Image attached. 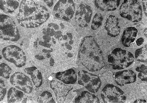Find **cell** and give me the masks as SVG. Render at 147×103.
I'll list each match as a JSON object with an SVG mask.
<instances>
[{
    "label": "cell",
    "mask_w": 147,
    "mask_h": 103,
    "mask_svg": "<svg viewBox=\"0 0 147 103\" xmlns=\"http://www.w3.org/2000/svg\"><path fill=\"white\" fill-rule=\"evenodd\" d=\"M4 58L13 63L18 67H22L26 64V57L22 49L17 46L11 45L4 48L2 51Z\"/></svg>",
    "instance_id": "obj_7"
},
{
    "label": "cell",
    "mask_w": 147,
    "mask_h": 103,
    "mask_svg": "<svg viewBox=\"0 0 147 103\" xmlns=\"http://www.w3.org/2000/svg\"><path fill=\"white\" fill-rule=\"evenodd\" d=\"M121 16L133 22H138L142 18V7L137 0L125 1L119 8Z\"/></svg>",
    "instance_id": "obj_6"
},
{
    "label": "cell",
    "mask_w": 147,
    "mask_h": 103,
    "mask_svg": "<svg viewBox=\"0 0 147 103\" xmlns=\"http://www.w3.org/2000/svg\"><path fill=\"white\" fill-rule=\"evenodd\" d=\"M108 63L114 70H122L129 67L134 62V57L130 52L115 48L108 56Z\"/></svg>",
    "instance_id": "obj_4"
},
{
    "label": "cell",
    "mask_w": 147,
    "mask_h": 103,
    "mask_svg": "<svg viewBox=\"0 0 147 103\" xmlns=\"http://www.w3.org/2000/svg\"><path fill=\"white\" fill-rule=\"evenodd\" d=\"M103 18L101 14L97 13L95 14L92 22L91 26L93 30L97 29L102 24Z\"/></svg>",
    "instance_id": "obj_25"
},
{
    "label": "cell",
    "mask_w": 147,
    "mask_h": 103,
    "mask_svg": "<svg viewBox=\"0 0 147 103\" xmlns=\"http://www.w3.org/2000/svg\"><path fill=\"white\" fill-rule=\"evenodd\" d=\"M75 102L76 103H100L99 98L95 95L88 92H83L81 95L76 98Z\"/></svg>",
    "instance_id": "obj_22"
},
{
    "label": "cell",
    "mask_w": 147,
    "mask_h": 103,
    "mask_svg": "<svg viewBox=\"0 0 147 103\" xmlns=\"http://www.w3.org/2000/svg\"><path fill=\"white\" fill-rule=\"evenodd\" d=\"M147 44L138 48L135 52V57L138 62L147 63Z\"/></svg>",
    "instance_id": "obj_23"
},
{
    "label": "cell",
    "mask_w": 147,
    "mask_h": 103,
    "mask_svg": "<svg viewBox=\"0 0 147 103\" xmlns=\"http://www.w3.org/2000/svg\"><path fill=\"white\" fill-rule=\"evenodd\" d=\"M143 9L144 12L147 17V1H143L142 2Z\"/></svg>",
    "instance_id": "obj_30"
},
{
    "label": "cell",
    "mask_w": 147,
    "mask_h": 103,
    "mask_svg": "<svg viewBox=\"0 0 147 103\" xmlns=\"http://www.w3.org/2000/svg\"><path fill=\"white\" fill-rule=\"evenodd\" d=\"M20 1L1 0V9L4 13L12 14L16 11L20 4Z\"/></svg>",
    "instance_id": "obj_21"
},
{
    "label": "cell",
    "mask_w": 147,
    "mask_h": 103,
    "mask_svg": "<svg viewBox=\"0 0 147 103\" xmlns=\"http://www.w3.org/2000/svg\"><path fill=\"white\" fill-rule=\"evenodd\" d=\"M75 10V3L73 1H59L53 8L55 17L66 21L71 20Z\"/></svg>",
    "instance_id": "obj_10"
},
{
    "label": "cell",
    "mask_w": 147,
    "mask_h": 103,
    "mask_svg": "<svg viewBox=\"0 0 147 103\" xmlns=\"http://www.w3.org/2000/svg\"><path fill=\"white\" fill-rule=\"evenodd\" d=\"M44 1L45 2L48 7H51L53 5V1Z\"/></svg>",
    "instance_id": "obj_31"
},
{
    "label": "cell",
    "mask_w": 147,
    "mask_h": 103,
    "mask_svg": "<svg viewBox=\"0 0 147 103\" xmlns=\"http://www.w3.org/2000/svg\"><path fill=\"white\" fill-rule=\"evenodd\" d=\"M76 33L69 23L51 19L38 29L33 38L32 52L38 64L51 71L70 67L76 55Z\"/></svg>",
    "instance_id": "obj_1"
},
{
    "label": "cell",
    "mask_w": 147,
    "mask_h": 103,
    "mask_svg": "<svg viewBox=\"0 0 147 103\" xmlns=\"http://www.w3.org/2000/svg\"><path fill=\"white\" fill-rule=\"evenodd\" d=\"M101 96L104 103H123L126 100L123 92L119 87L111 84L107 85L104 87Z\"/></svg>",
    "instance_id": "obj_8"
},
{
    "label": "cell",
    "mask_w": 147,
    "mask_h": 103,
    "mask_svg": "<svg viewBox=\"0 0 147 103\" xmlns=\"http://www.w3.org/2000/svg\"><path fill=\"white\" fill-rule=\"evenodd\" d=\"M137 75L132 71L125 70L118 71L115 75V81L117 84L123 86L136 81Z\"/></svg>",
    "instance_id": "obj_14"
},
{
    "label": "cell",
    "mask_w": 147,
    "mask_h": 103,
    "mask_svg": "<svg viewBox=\"0 0 147 103\" xmlns=\"http://www.w3.org/2000/svg\"><path fill=\"white\" fill-rule=\"evenodd\" d=\"M11 84L26 93H32L33 85L30 78L20 72H15L10 78Z\"/></svg>",
    "instance_id": "obj_11"
},
{
    "label": "cell",
    "mask_w": 147,
    "mask_h": 103,
    "mask_svg": "<svg viewBox=\"0 0 147 103\" xmlns=\"http://www.w3.org/2000/svg\"><path fill=\"white\" fill-rule=\"evenodd\" d=\"M136 71L139 72L138 74V77L142 81H147V66L144 65H142L140 67H137Z\"/></svg>",
    "instance_id": "obj_27"
},
{
    "label": "cell",
    "mask_w": 147,
    "mask_h": 103,
    "mask_svg": "<svg viewBox=\"0 0 147 103\" xmlns=\"http://www.w3.org/2000/svg\"><path fill=\"white\" fill-rule=\"evenodd\" d=\"M7 102L9 103H26L27 98L22 92L11 87L7 93Z\"/></svg>",
    "instance_id": "obj_17"
},
{
    "label": "cell",
    "mask_w": 147,
    "mask_h": 103,
    "mask_svg": "<svg viewBox=\"0 0 147 103\" xmlns=\"http://www.w3.org/2000/svg\"><path fill=\"white\" fill-rule=\"evenodd\" d=\"M78 57L81 63L90 71H99L105 66L101 49L92 36L84 38L80 44Z\"/></svg>",
    "instance_id": "obj_3"
},
{
    "label": "cell",
    "mask_w": 147,
    "mask_h": 103,
    "mask_svg": "<svg viewBox=\"0 0 147 103\" xmlns=\"http://www.w3.org/2000/svg\"><path fill=\"white\" fill-rule=\"evenodd\" d=\"M1 101L4 98L6 93L7 89L4 82L1 79Z\"/></svg>",
    "instance_id": "obj_28"
},
{
    "label": "cell",
    "mask_w": 147,
    "mask_h": 103,
    "mask_svg": "<svg viewBox=\"0 0 147 103\" xmlns=\"http://www.w3.org/2000/svg\"><path fill=\"white\" fill-rule=\"evenodd\" d=\"M37 102L39 103H55L51 94L48 91L44 92L38 97Z\"/></svg>",
    "instance_id": "obj_24"
},
{
    "label": "cell",
    "mask_w": 147,
    "mask_h": 103,
    "mask_svg": "<svg viewBox=\"0 0 147 103\" xmlns=\"http://www.w3.org/2000/svg\"><path fill=\"white\" fill-rule=\"evenodd\" d=\"M38 1H22L17 17L18 23L26 28H37L49 18L50 11L46 4Z\"/></svg>",
    "instance_id": "obj_2"
},
{
    "label": "cell",
    "mask_w": 147,
    "mask_h": 103,
    "mask_svg": "<svg viewBox=\"0 0 147 103\" xmlns=\"http://www.w3.org/2000/svg\"><path fill=\"white\" fill-rule=\"evenodd\" d=\"M56 78L66 84H73L77 81L76 73L74 70L68 69L63 72H58L56 75Z\"/></svg>",
    "instance_id": "obj_16"
},
{
    "label": "cell",
    "mask_w": 147,
    "mask_h": 103,
    "mask_svg": "<svg viewBox=\"0 0 147 103\" xmlns=\"http://www.w3.org/2000/svg\"><path fill=\"white\" fill-rule=\"evenodd\" d=\"M1 38L5 40L16 42L20 38L17 25L13 19L7 15L1 14Z\"/></svg>",
    "instance_id": "obj_5"
},
{
    "label": "cell",
    "mask_w": 147,
    "mask_h": 103,
    "mask_svg": "<svg viewBox=\"0 0 147 103\" xmlns=\"http://www.w3.org/2000/svg\"><path fill=\"white\" fill-rule=\"evenodd\" d=\"M144 42V39L142 38H139L137 39L136 41V43L138 46H140L142 45Z\"/></svg>",
    "instance_id": "obj_29"
},
{
    "label": "cell",
    "mask_w": 147,
    "mask_h": 103,
    "mask_svg": "<svg viewBox=\"0 0 147 103\" xmlns=\"http://www.w3.org/2000/svg\"><path fill=\"white\" fill-rule=\"evenodd\" d=\"M105 28L108 35L111 37L118 36L121 30L118 18L113 15H110L106 21Z\"/></svg>",
    "instance_id": "obj_15"
},
{
    "label": "cell",
    "mask_w": 147,
    "mask_h": 103,
    "mask_svg": "<svg viewBox=\"0 0 147 103\" xmlns=\"http://www.w3.org/2000/svg\"><path fill=\"white\" fill-rule=\"evenodd\" d=\"M24 71L30 75L32 81L35 86L38 88L41 86L42 83V78L40 72L35 67L26 68Z\"/></svg>",
    "instance_id": "obj_20"
},
{
    "label": "cell",
    "mask_w": 147,
    "mask_h": 103,
    "mask_svg": "<svg viewBox=\"0 0 147 103\" xmlns=\"http://www.w3.org/2000/svg\"><path fill=\"white\" fill-rule=\"evenodd\" d=\"M120 0L95 1V5L98 9L104 11H114L119 5Z\"/></svg>",
    "instance_id": "obj_19"
},
{
    "label": "cell",
    "mask_w": 147,
    "mask_h": 103,
    "mask_svg": "<svg viewBox=\"0 0 147 103\" xmlns=\"http://www.w3.org/2000/svg\"><path fill=\"white\" fill-rule=\"evenodd\" d=\"M134 103H146V101L144 100H139L134 101Z\"/></svg>",
    "instance_id": "obj_32"
},
{
    "label": "cell",
    "mask_w": 147,
    "mask_h": 103,
    "mask_svg": "<svg viewBox=\"0 0 147 103\" xmlns=\"http://www.w3.org/2000/svg\"><path fill=\"white\" fill-rule=\"evenodd\" d=\"M78 83L84 86L90 92L95 93L101 86V81L97 75L84 70L78 72Z\"/></svg>",
    "instance_id": "obj_9"
},
{
    "label": "cell",
    "mask_w": 147,
    "mask_h": 103,
    "mask_svg": "<svg viewBox=\"0 0 147 103\" xmlns=\"http://www.w3.org/2000/svg\"><path fill=\"white\" fill-rule=\"evenodd\" d=\"M144 34L145 36L147 37V28L145 29L144 30Z\"/></svg>",
    "instance_id": "obj_33"
},
{
    "label": "cell",
    "mask_w": 147,
    "mask_h": 103,
    "mask_svg": "<svg viewBox=\"0 0 147 103\" xmlns=\"http://www.w3.org/2000/svg\"><path fill=\"white\" fill-rule=\"evenodd\" d=\"M50 86L55 92L58 102H64L65 98L71 91L73 87L67 86L60 82L53 81L50 82Z\"/></svg>",
    "instance_id": "obj_13"
},
{
    "label": "cell",
    "mask_w": 147,
    "mask_h": 103,
    "mask_svg": "<svg viewBox=\"0 0 147 103\" xmlns=\"http://www.w3.org/2000/svg\"><path fill=\"white\" fill-rule=\"evenodd\" d=\"M93 12L91 7L86 4L80 5L76 11L75 20L81 27H86L90 22Z\"/></svg>",
    "instance_id": "obj_12"
},
{
    "label": "cell",
    "mask_w": 147,
    "mask_h": 103,
    "mask_svg": "<svg viewBox=\"0 0 147 103\" xmlns=\"http://www.w3.org/2000/svg\"><path fill=\"white\" fill-rule=\"evenodd\" d=\"M11 71V69L7 64L5 63L1 64L0 75L1 77L5 79H9Z\"/></svg>",
    "instance_id": "obj_26"
},
{
    "label": "cell",
    "mask_w": 147,
    "mask_h": 103,
    "mask_svg": "<svg viewBox=\"0 0 147 103\" xmlns=\"http://www.w3.org/2000/svg\"><path fill=\"white\" fill-rule=\"evenodd\" d=\"M138 30L134 27H130L124 31L121 38L123 45L126 47H129L134 42L137 36Z\"/></svg>",
    "instance_id": "obj_18"
}]
</instances>
